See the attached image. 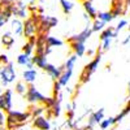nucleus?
I'll return each mask as SVG.
<instances>
[{"mask_svg":"<svg viewBox=\"0 0 130 130\" xmlns=\"http://www.w3.org/2000/svg\"><path fill=\"white\" fill-rule=\"evenodd\" d=\"M12 14L13 16H17L20 18H29L27 16V12H26V5L22 3V2H17L12 5Z\"/></svg>","mask_w":130,"mask_h":130,"instance_id":"10","label":"nucleus"},{"mask_svg":"<svg viewBox=\"0 0 130 130\" xmlns=\"http://www.w3.org/2000/svg\"><path fill=\"white\" fill-rule=\"evenodd\" d=\"M25 98H26V100H27L30 104H42L46 96L43 95V94L35 87V86L29 85V86H27V90H26V94H25Z\"/></svg>","mask_w":130,"mask_h":130,"instance_id":"3","label":"nucleus"},{"mask_svg":"<svg viewBox=\"0 0 130 130\" xmlns=\"http://www.w3.org/2000/svg\"><path fill=\"white\" fill-rule=\"evenodd\" d=\"M43 70H46L47 72V74L50 75V77L53 79V81H57L59 78H60V75H61V73L65 70V68H64V65L62 67H55L53 64H50V62H47V65H46V68L43 69Z\"/></svg>","mask_w":130,"mask_h":130,"instance_id":"7","label":"nucleus"},{"mask_svg":"<svg viewBox=\"0 0 130 130\" xmlns=\"http://www.w3.org/2000/svg\"><path fill=\"white\" fill-rule=\"evenodd\" d=\"M0 73H2L3 86H4V87H5V86H8L9 83L14 82V79H16V70L13 68V64L12 62L4 65V67L0 69Z\"/></svg>","mask_w":130,"mask_h":130,"instance_id":"4","label":"nucleus"},{"mask_svg":"<svg viewBox=\"0 0 130 130\" xmlns=\"http://www.w3.org/2000/svg\"><path fill=\"white\" fill-rule=\"evenodd\" d=\"M72 75H73V70H64L60 75V78L57 79V82L61 85V86H67L72 78Z\"/></svg>","mask_w":130,"mask_h":130,"instance_id":"20","label":"nucleus"},{"mask_svg":"<svg viewBox=\"0 0 130 130\" xmlns=\"http://www.w3.org/2000/svg\"><path fill=\"white\" fill-rule=\"evenodd\" d=\"M104 120V108H100L99 111L92 112L89 117V125L87 129H92L95 125H99L102 121Z\"/></svg>","mask_w":130,"mask_h":130,"instance_id":"8","label":"nucleus"},{"mask_svg":"<svg viewBox=\"0 0 130 130\" xmlns=\"http://www.w3.org/2000/svg\"><path fill=\"white\" fill-rule=\"evenodd\" d=\"M27 112L30 113L31 118H35V117L43 116V113L46 112V108L43 107L42 104H31V107L29 108Z\"/></svg>","mask_w":130,"mask_h":130,"instance_id":"15","label":"nucleus"},{"mask_svg":"<svg viewBox=\"0 0 130 130\" xmlns=\"http://www.w3.org/2000/svg\"><path fill=\"white\" fill-rule=\"evenodd\" d=\"M100 51H102L100 48L98 50V53L94 56V59L83 68V70H82V73H81V75H79V82H81V83H87V82L90 81V77L92 75V73L96 72L98 67H99V64H100V60H102Z\"/></svg>","mask_w":130,"mask_h":130,"instance_id":"2","label":"nucleus"},{"mask_svg":"<svg viewBox=\"0 0 130 130\" xmlns=\"http://www.w3.org/2000/svg\"><path fill=\"white\" fill-rule=\"evenodd\" d=\"M91 34H92V30H91V27L90 26H87V27H85L79 34H77V35H73V37H70L69 39H68V42L70 43V42H78V43H85L86 40H87L90 37H91Z\"/></svg>","mask_w":130,"mask_h":130,"instance_id":"9","label":"nucleus"},{"mask_svg":"<svg viewBox=\"0 0 130 130\" xmlns=\"http://www.w3.org/2000/svg\"><path fill=\"white\" fill-rule=\"evenodd\" d=\"M59 2H60V7H61V9H62L64 14H69L72 10H73L74 4L70 2V0H59Z\"/></svg>","mask_w":130,"mask_h":130,"instance_id":"22","label":"nucleus"},{"mask_svg":"<svg viewBox=\"0 0 130 130\" xmlns=\"http://www.w3.org/2000/svg\"><path fill=\"white\" fill-rule=\"evenodd\" d=\"M0 64L3 65H7V64H9V60H8V56L7 55H0Z\"/></svg>","mask_w":130,"mask_h":130,"instance_id":"35","label":"nucleus"},{"mask_svg":"<svg viewBox=\"0 0 130 130\" xmlns=\"http://www.w3.org/2000/svg\"><path fill=\"white\" fill-rule=\"evenodd\" d=\"M111 44H112V39H111V38H109V39H104L100 50H102V51H107V50H109Z\"/></svg>","mask_w":130,"mask_h":130,"instance_id":"32","label":"nucleus"},{"mask_svg":"<svg viewBox=\"0 0 130 130\" xmlns=\"http://www.w3.org/2000/svg\"><path fill=\"white\" fill-rule=\"evenodd\" d=\"M72 51L74 52V55L77 57H82L86 53V46L85 43H78V42H70Z\"/></svg>","mask_w":130,"mask_h":130,"instance_id":"13","label":"nucleus"},{"mask_svg":"<svg viewBox=\"0 0 130 130\" xmlns=\"http://www.w3.org/2000/svg\"><path fill=\"white\" fill-rule=\"evenodd\" d=\"M74 130H89V129L86 127V129H74Z\"/></svg>","mask_w":130,"mask_h":130,"instance_id":"44","label":"nucleus"},{"mask_svg":"<svg viewBox=\"0 0 130 130\" xmlns=\"http://www.w3.org/2000/svg\"><path fill=\"white\" fill-rule=\"evenodd\" d=\"M31 118L29 112H21V111H10L5 117V125L7 130H13L17 126H25V124Z\"/></svg>","mask_w":130,"mask_h":130,"instance_id":"1","label":"nucleus"},{"mask_svg":"<svg viewBox=\"0 0 130 130\" xmlns=\"http://www.w3.org/2000/svg\"><path fill=\"white\" fill-rule=\"evenodd\" d=\"M4 124H5V115L3 111H0V127H3Z\"/></svg>","mask_w":130,"mask_h":130,"instance_id":"36","label":"nucleus"},{"mask_svg":"<svg viewBox=\"0 0 130 130\" xmlns=\"http://www.w3.org/2000/svg\"><path fill=\"white\" fill-rule=\"evenodd\" d=\"M13 130H27L25 126H17V127H14Z\"/></svg>","mask_w":130,"mask_h":130,"instance_id":"40","label":"nucleus"},{"mask_svg":"<svg viewBox=\"0 0 130 130\" xmlns=\"http://www.w3.org/2000/svg\"><path fill=\"white\" fill-rule=\"evenodd\" d=\"M12 96H13V91L10 89L0 94V111L3 112L12 111Z\"/></svg>","mask_w":130,"mask_h":130,"instance_id":"5","label":"nucleus"},{"mask_svg":"<svg viewBox=\"0 0 130 130\" xmlns=\"http://www.w3.org/2000/svg\"><path fill=\"white\" fill-rule=\"evenodd\" d=\"M129 113H130V100L126 103V105L124 107V109L121 111V113H120V115H121L122 117H125V116H126V115H129Z\"/></svg>","mask_w":130,"mask_h":130,"instance_id":"34","label":"nucleus"},{"mask_svg":"<svg viewBox=\"0 0 130 130\" xmlns=\"http://www.w3.org/2000/svg\"><path fill=\"white\" fill-rule=\"evenodd\" d=\"M7 2H12V3H17L18 0H7Z\"/></svg>","mask_w":130,"mask_h":130,"instance_id":"43","label":"nucleus"},{"mask_svg":"<svg viewBox=\"0 0 130 130\" xmlns=\"http://www.w3.org/2000/svg\"><path fill=\"white\" fill-rule=\"evenodd\" d=\"M16 92L20 94V95H25L26 94V90H27V86L25 82H17L16 83Z\"/></svg>","mask_w":130,"mask_h":130,"instance_id":"29","label":"nucleus"},{"mask_svg":"<svg viewBox=\"0 0 130 130\" xmlns=\"http://www.w3.org/2000/svg\"><path fill=\"white\" fill-rule=\"evenodd\" d=\"M35 40H37V35L29 38L27 42L22 47V53H25V55H27V56H31V53L34 52V50H35Z\"/></svg>","mask_w":130,"mask_h":130,"instance_id":"14","label":"nucleus"},{"mask_svg":"<svg viewBox=\"0 0 130 130\" xmlns=\"http://www.w3.org/2000/svg\"><path fill=\"white\" fill-rule=\"evenodd\" d=\"M125 4H126V7L130 5V0H125Z\"/></svg>","mask_w":130,"mask_h":130,"instance_id":"42","label":"nucleus"},{"mask_svg":"<svg viewBox=\"0 0 130 130\" xmlns=\"http://www.w3.org/2000/svg\"><path fill=\"white\" fill-rule=\"evenodd\" d=\"M60 90H61V85L57 82V81H53V98L57 100V96L60 94Z\"/></svg>","mask_w":130,"mask_h":130,"instance_id":"31","label":"nucleus"},{"mask_svg":"<svg viewBox=\"0 0 130 130\" xmlns=\"http://www.w3.org/2000/svg\"><path fill=\"white\" fill-rule=\"evenodd\" d=\"M105 25L107 24H104L103 21H100V20H94V22H92V26H90L91 27V30H92V32H98V31H103L104 29H105Z\"/></svg>","mask_w":130,"mask_h":130,"instance_id":"24","label":"nucleus"},{"mask_svg":"<svg viewBox=\"0 0 130 130\" xmlns=\"http://www.w3.org/2000/svg\"><path fill=\"white\" fill-rule=\"evenodd\" d=\"M96 18L100 20V21H103L104 24H108V22H111V21L115 20V17H113L112 13H111V10H108V12H98Z\"/></svg>","mask_w":130,"mask_h":130,"instance_id":"23","label":"nucleus"},{"mask_svg":"<svg viewBox=\"0 0 130 130\" xmlns=\"http://www.w3.org/2000/svg\"><path fill=\"white\" fill-rule=\"evenodd\" d=\"M51 113H52V117H59L60 116V113H61V105H60L59 102L51 108Z\"/></svg>","mask_w":130,"mask_h":130,"instance_id":"30","label":"nucleus"},{"mask_svg":"<svg viewBox=\"0 0 130 130\" xmlns=\"http://www.w3.org/2000/svg\"><path fill=\"white\" fill-rule=\"evenodd\" d=\"M86 53H87L89 56H94V53H95V52H94L92 50H86Z\"/></svg>","mask_w":130,"mask_h":130,"instance_id":"38","label":"nucleus"},{"mask_svg":"<svg viewBox=\"0 0 130 130\" xmlns=\"http://www.w3.org/2000/svg\"><path fill=\"white\" fill-rule=\"evenodd\" d=\"M112 125H116V124H115V117H109V118H107V120H103V121L99 124V126H100L102 130H108Z\"/></svg>","mask_w":130,"mask_h":130,"instance_id":"28","label":"nucleus"},{"mask_svg":"<svg viewBox=\"0 0 130 130\" xmlns=\"http://www.w3.org/2000/svg\"><path fill=\"white\" fill-rule=\"evenodd\" d=\"M83 9H85V13L90 17V20H96L98 10L95 9L91 0H83Z\"/></svg>","mask_w":130,"mask_h":130,"instance_id":"11","label":"nucleus"},{"mask_svg":"<svg viewBox=\"0 0 130 130\" xmlns=\"http://www.w3.org/2000/svg\"><path fill=\"white\" fill-rule=\"evenodd\" d=\"M64 44V42L55 38V37H51V35H47L46 38V46L50 47V48H53V47H60Z\"/></svg>","mask_w":130,"mask_h":130,"instance_id":"21","label":"nucleus"},{"mask_svg":"<svg viewBox=\"0 0 130 130\" xmlns=\"http://www.w3.org/2000/svg\"><path fill=\"white\" fill-rule=\"evenodd\" d=\"M127 25V20H120V22L117 24V26L115 27V30H116V32H118L120 30H122L125 26Z\"/></svg>","mask_w":130,"mask_h":130,"instance_id":"33","label":"nucleus"},{"mask_svg":"<svg viewBox=\"0 0 130 130\" xmlns=\"http://www.w3.org/2000/svg\"><path fill=\"white\" fill-rule=\"evenodd\" d=\"M30 62H31V57L25 55V53H21V55L17 56V64L21 65V67H27Z\"/></svg>","mask_w":130,"mask_h":130,"instance_id":"25","label":"nucleus"},{"mask_svg":"<svg viewBox=\"0 0 130 130\" xmlns=\"http://www.w3.org/2000/svg\"><path fill=\"white\" fill-rule=\"evenodd\" d=\"M10 29H12L13 35L21 37L24 34V22L18 18H14V20H12V22H10Z\"/></svg>","mask_w":130,"mask_h":130,"instance_id":"12","label":"nucleus"},{"mask_svg":"<svg viewBox=\"0 0 130 130\" xmlns=\"http://www.w3.org/2000/svg\"><path fill=\"white\" fill-rule=\"evenodd\" d=\"M31 126L34 127V130H50L51 129L50 120H47L44 116H39V117L32 118Z\"/></svg>","mask_w":130,"mask_h":130,"instance_id":"6","label":"nucleus"},{"mask_svg":"<svg viewBox=\"0 0 130 130\" xmlns=\"http://www.w3.org/2000/svg\"><path fill=\"white\" fill-rule=\"evenodd\" d=\"M31 62L34 64V67L44 69L46 65H47V57L44 55H34L31 57Z\"/></svg>","mask_w":130,"mask_h":130,"instance_id":"17","label":"nucleus"},{"mask_svg":"<svg viewBox=\"0 0 130 130\" xmlns=\"http://www.w3.org/2000/svg\"><path fill=\"white\" fill-rule=\"evenodd\" d=\"M129 42H130V35H129V37H127L126 39H124V40H122V44L125 46V44H127V43H129Z\"/></svg>","mask_w":130,"mask_h":130,"instance_id":"39","label":"nucleus"},{"mask_svg":"<svg viewBox=\"0 0 130 130\" xmlns=\"http://www.w3.org/2000/svg\"><path fill=\"white\" fill-rule=\"evenodd\" d=\"M2 43L5 46V48H10L13 44H14V37L10 31H7L3 34L2 37Z\"/></svg>","mask_w":130,"mask_h":130,"instance_id":"19","label":"nucleus"},{"mask_svg":"<svg viewBox=\"0 0 130 130\" xmlns=\"http://www.w3.org/2000/svg\"><path fill=\"white\" fill-rule=\"evenodd\" d=\"M77 56L75 55H72L70 57H68V60L65 61V64H64V68H65V70H73V68H74V65H75V62H77Z\"/></svg>","mask_w":130,"mask_h":130,"instance_id":"26","label":"nucleus"},{"mask_svg":"<svg viewBox=\"0 0 130 130\" xmlns=\"http://www.w3.org/2000/svg\"><path fill=\"white\" fill-rule=\"evenodd\" d=\"M0 130H5V129H4V127H0Z\"/></svg>","mask_w":130,"mask_h":130,"instance_id":"45","label":"nucleus"},{"mask_svg":"<svg viewBox=\"0 0 130 130\" xmlns=\"http://www.w3.org/2000/svg\"><path fill=\"white\" fill-rule=\"evenodd\" d=\"M22 77H24V82L31 85L32 82H35L37 77H38V72L35 69H26L22 73Z\"/></svg>","mask_w":130,"mask_h":130,"instance_id":"16","label":"nucleus"},{"mask_svg":"<svg viewBox=\"0 0 130 130\" xmlns=\"http://www.w3.org/2000/svg\"><path fill=\"white\" fill-rule=\"evenodd\" d=\"M117 37V32H116V30H115V27H112V26H109V27H105L102 32H100V40L103 42L104 39H113V38H116Z\"/></svg>","mask_w":130,"mask_h":130,"instance_id":"18","label":"nucleus"},{"mask_svg":"<svg viewBox=\"0 0 130 130\" xmlns=\"http://www.w3.org/2000/svg\"><path fill=\"white\" fill-rule=\"evenodd\" d=\"M7 21H8V20L4 17V14H3V13H0V27L4 26V24L7 22Z\"/></svg>","mask_w":130,"mask_h":130,"instance_id":"37","label":"nucleus"},{"mask_svg":"<svg viewBox=\"0 0 130 130\" xmlns=\"http://www.w3.org/2000/svg\"><path fill=\"white\" fill-rule=\"evenodd\" d=\"M56 103H57V100H56L53 96H48V98L46 96V98H44V100H43V103H42V105L44 107V108H46V111H47V109H51V108L55 105Z\"/></svg>","mask_w":130,"mask_h":130,"instance_id":"27","label":"nucleus"},{"mask_svg":"<svg viewBox=\"0 0 130 130\" xmlns=\"http://www.w3.org/2000/svg\"><path fill=\"white\" fill-rule=\"evenodd\" d=\"M83 18H85V20H86V21H90V17H89V16H87V14H86V13H85V14H83Z\"/></svg>","mask_w":130,"mask_h":130,"instance_id":"41","label":"nucleus"}]
</instances>
